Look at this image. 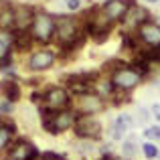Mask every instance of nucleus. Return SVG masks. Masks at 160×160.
Returning <instances> with one entry per match:
<instances>
[{
    "label": "nucleus",
    "instance_id": "nucleus-1",
    "mask_svg": "<svg viewBox=\"0 0 160 160\" xmlns=\"http://www.w3.org/2000/svg\"><path fill=\"white\" fill-rule=\"evenodd\" d=\"M41 113V122H43V128L47 130L49 134H61L65 132V130L73 128L75 122H77L79 113L77 112H71V109H59V112H55V109H49V108H41L39 109Z\"/></svg>",
    "mask_w": 160,
    "mask_h": 160
},
{
    "label": "nucleus",
    "instance_id": "nucleus-2",
    "mask_svg": "<svg viewBox=\"0 0 160 160\" xmlns=\"http://www.w3.org/2000/svg\"><path fill=\"white\" fill-rule=\"evenodd\" d=\"M55 27H57V18L47 12H37L35 22L31 27V32L35 37V41L39 43H49L55 37Z\"/></svg>",
    "mask_w": 160,
    "mask_h": 160
},
{
    "label": "nucleus",
    "instance_id": "nucleus-3",
    "mask_svg": "<svg viewBox=\"0 0 160 160\" xmlns=\"http://www.w3.org/2000/svg\"><path fill=\"white\" fill-rule=\"evenodd\" d=\"M106 109V102L99 93L95 91H87V93L77 95V102H75V112L81 113V116H93L98 112Z\"/></svg>",
    "mask_w": 160,
    "mask_h": 160
},
{
    "label": "nucleus",
    "instance_id": "nucleus-4",
    "mask_svg": "<svg viewBox=\"0 0 160 160\" xmlns=\"http://www.w3.org/2000/svg\"><path fill=\"white\" fill-rule=\"evenodd\" d=\"M73 130H75V136L79 140H98L102 136V124L93 116H81L79 113Z\"/></svg>",
    "mask_w": 160,
    "mask_h": 160
},
{
    "label": "nucleus",
    "instance_id": "nucleus-5",
    "mask_svg": "<svg viewBox=\"0 0 160 160\" xmlns=\"http://www.w3.org/2000/svg\"><path fill=\"white\" fill-rule=\"evenodd\" d=\"M112 81L118 91H130L142 81V73L138 69H134V67H122V69L113 71Z\"/></svg>",
    "mask_w": 160,
    "mask_h": 160
},
{
    "label": "nucleus",
    "instance_id": "nucleus-6",
    "mask_svg": "<svg viewBox=\"0 0 160 160\" xmlns=\"http://www.w3.org/2000/svg\"><path fill=\"white\" fill-rule=\"evenodd\" d=\"M69 103H71V95H69V91H67L65 87H51V89L45 91L43 103H41V106L59 112V109H67Z\"/></svg>",
    "mask_w": 160,
    "mask_h": 160
},
{
    "label": "nucleus",
    "instance_id": "nucleus-7",
    "mask_svg": "<svg viewBox=\"0 0 160 160\" xmlns=\"http://www.w3.org/2000/svg\"><path fill=\"white\" fill-rule=\"evenodd\" d=\"M39 150L27 140H16L14 144L8 146V160H39Z\"/></svg>",
    "mask_w": 160,
    "mask_h": 160
},
{
    "label": "nucleus",
    "instance_id": "nucleus-8",
    "mask_svg": "<svg viewBox=\"0 0 160 160\" xmlns=\"http://www.w3.org/2000/svg\"><path fill=\"white\" fill-rule=\"evenodd\" d=\"M132 4H134L132 0H108L102 6V10L112 22H118V20H124V16L128 14Z\"/></svg>",
    "mask_w": 160,
    "mask_h": 160
},
{
    "label": "nucleus",
    "instance_id": "nucleus-9",
    "mask_svg": "<svg viewBox=\"0 0 160 160\" xmlns=\"http://www.w3.org/2000/svg\"><path fill=\"white\" fill-rule=\"evenodd\" d=\"M138 39L142 43L150 45V47H156L160 45V24L152 22V20H144V22L138 27Z\"/></svg>",
    "mask_w": 160,
    "mask_h": 160
},
{
    "label": "nucleus",
    "instance_id": "nucleus-10",
    "mask_svg": "<svg viewBox=\"0 0 160 160\" xmlns=\"http://www.w3.org/2000/svg\"><path fill=\"white\" fill-rule=\"evenodd\" d=\"M55 63V53L53 51H37L31 55V59H28V67H31L32 71H47L49 67H53Z\"/></svg>",
    "mask_w": 160,
    "mask_h": 160
},
{
    "label": "nucleus",
    "instance_id": "nucleus-11",
    "mask_svg": "<svg viewBox=\"0 0 160 160\" xmlns=\"http://www.w3.org/2000/svg\"><path fill=\"white\" fill-rule=\"evenodd\" d=\"M14 14H16V31H28L37 16L31 6H16Z\"/></svg>",
    "mask_w": 160,
    "mask_h": 160
},
{
    "label": "nucleus",
    "instance_id": "nucleus-12",
    "mask_svg": "<svg viewBox=\"0 0 160 160\" xmlns=\"http://www.w3.org/2000/svg\"><path fill=\"white\" fill-rule=\"evenodd\" d=\"M148 18H150V16H148V12H146L144 8L132 4V8L128 10V14L124 16V20H122V22H126L128 27H136L138 28L142 22H144V20H148Z\"/></svg>",
    "mask_w": 160,
    "mask_h": 160
},
{
    "label": "nucleus",
    "instance_id": "nucleus-13",
    "mask_svg": "<svg viewBox=\"0 0 160 160\" xmlns=\"http://www.w3.org/2000/svg\"><path fill=\"white\" fill-rule=\"evenodd\" d=\"M0 95H2L4 99H8V102H18V98H20L18 83H16L14 79H4V81L0 83Z\"/></svg>",
    "mask_w": 160,
    "mask_h": 160
},
{
    "label": "nucleus",
    "instance_id": "nucleus-14",
    "mask_svg": "<svg viewBox=\"0 0 160 160\" xmlns=\"http://www.w3.org/2000/svg\"><path fill=\"white\" fill-rule=\"evenodd\" d=\"M134 126V120H132V116H128V113H122V116H118V120H116V124H113V130H112V136H113V140H120L122 136H124L126 132H128L130 128Z\"/></svg>",
    "mask_w": 160,
    "mask_h": 160
},
{
    "label": "nucleus",
    "instance_id": "nucleus-15",
    "mask_svg": "<svg viewBox=\"0 0 160 160\" xmlns=\"http://www.w3.org/2000/svg\"><path fill=\"white\" fill-rule=\"evenodd\" d=\"M12 28H16L14 8L2 6V8H0V31H12Z\"/></svg>",
    "mask_w": 160,
    "mask_h": 160
},
{
    "label": "nucleus",
    "instance_id": "nucleus-16",
    "mask_svg": "<svg viewBox=\"0 0 160 160\" xmlns=\"http://www.w3.org/2000/svg\"><path fill=\"white\" fill-rule=\"evenodd\" d=\"M14 47V32L0 31V57L10 55V49Z\"/></svg>",
    "mask_w": 160,
    "mask_h": 160
},
{
    "label": "nucleus",
    "instance_id": "nucleus-17",
    "mask_svg": "<svg viewBox=\"0 0 160 160\" xmlns=\"http://www.w3.org/2000/svg\"><path fill=\"white\" fill-rule=\"evenodd\" d=\"M32 41H35L32 32H28V31H14V49L24 51V49L31 47Z\"/></svg>",
    "mask_w": 160,
    "mask_h": 160
},
{
    "label": "nucleus",
    "instance_id": "nucleus-18",
    "mask_svg": "<svg viewBox=\"0 0 160 160\" xmlns=\"http://www.w3.org/2000/svg\"><path fill=\"white\" fill-rule=\"evenodd\" d=\"M12 134H14L12 126H8V124H4V122H0V152H2V150H6L8 146H10Z\"/></svg>",
    "mask_w": 160,
    "mask_h": 160
},
{
    "label": "nucleus",
    "instance_id": "nucleus-19",
    "mask_svg": "<svg viewBox=\"0 0 160 160\" xmlns=\"http://www.w3.org/2000/svg\"><path fill=\"white\" fill-rule=\"evenodd\" d=\"M93 89H95V93H99L102 98H109V95L116 91V85H113V81H108V79H98Z\"/></svg>",
    "mask_w": 160,
    "mask_h": 160
},
{
    "label": "nucleus",
    "instance_id": "nucleus-20",
    "mask_svg": "<svg viewBox=\"0 0 160 160\" xmlns=\"http://www.w3.org/2000/svg\"><path fill=\"white\" fill-rule=\"evenodd\" d=\"M136 152H138V150H136V142H134V140H126L124 144H122V154H124L126 158H134Z\"/></svg>",
    "mask_w": 160,
    "mask_h": 160
},
{
    "label": "nucleus",
    "instance_id": "nucleus-21",
    "mask_svg": "<svg viewBox=\"0 0 160 160\" xmlns=\"http://www.w3.org/2000/svg\"><path fill=\"white\" fill-rule=\"evenodd\" d=\"M142 148H144V156L148 158V160H154V158H158V146H156V144L148 142V144H144Z\"/></svg>",
    "mask_w": 160,
    "mask_h": 160
},
{
    "label": "nucleus",
    "instance_id": "nucleus-22",
    "mask_svg": "<svg viewBox=\"0 0 160 160\" xmlns=\"http://www.w3.org/2000/svg\"><path fill=\"white\" fill-rule=\"evenodd\" d=\"M146 138H148V140H160V126H150V128H146Z\"/></svg>",
    "mask_w": 160,
    "mask_h": 160
},
{
    "label": "nucleus",
    "instance_id": "nucleus-23",
    "mask_svg": "<svg viewBox=\"0 0 160 160\" xmlns=\"http://www.w3.org/2000/svg\"><path fill=\"white\" fill-rule=\"evenodd\" d=\"M146 59L148 61H160V45H156V47H152L150 51H146Z\"/></svg>",
    "mask_w": 160,
    "mask_h": 160
},
{
    "label": "nucleus",
    "instance_id": "nucleus-24",
    "mask_svg": "<svg viewBox=\"0 0 160 160\" xmlns=\"http://www.w3.org/2000/svg\"><path fill=\"white\" fill-rule=\"evenodd\" d=\"M150 113H152V109L138 108V122H140V124H146V122L150 120Z\"/></svg>",
    "mask_w": 160,
    "mask_h": 160
},
{
    "label": "nucleus",
    "instance_id": "nucleus-25",
    "mask_svg": "<svg viewBox=\"0 0 160 160\" xmlns=\"http://www.w3.org/2000/svg\"><path fill=\"white\" fill-rule=\"evenodd\" d=\"M12 109H14V102H8V99L0 102V113H10Z\"/></svg>",
    "mask_w": 160,
    "mask_h": 160
},
{
    "label": "nucleus",
    "instance_id": "nucleus-26",
    "mask_svg": "<svg viewBox=\"0 0 160 160\" xmlns=\"http://www.w3.org/2000/svg\"><path fill=\"white\" fill-rule=\"evenodd\" d=\"M39 160H65L61 156V154H57V152H43L39 156Z\"/></svg>",
    "mask_w": 160,
    "mask_h": 160
},
{
    "label": "nucleus",
    "instance_id": "nucleus-27",
    "mask_svg": "<svg viewBox=\"0 0 160 160\" xmlns=\"http://www.w3.org/2000/svg\"><path fill=\"white\" fill-rule=\"evenodd\" d=\"M65 6L69 8V10H77V8L81 6V0H65Z\"/></svg>",
    "mask_w": 160,
    "mask_h": 160
},
{
    "label": "nucleus",
    "instance_id": "nucleus-28",
    "mask_svg": "<svg viewBox=\"0 0 160 160\" xmlns=\"http://www.w3.org/2000/svg\"><path fill=\"white\" fill-rule=\"evenodd\" d=\"M8 65H10V55H6V57H0V69H6Z\"/></svg>",
    "mask_w": 160,
    "mask_h": 160
},
{
    "label": "nucleus",
    "instance_id": "nucleus-29",
    "mask_svg": "<svg viewBox=\"0 0 160 160\" xmlns=\"http://www.w3.org/2000/svg\"><path fill=\"white\" fill-rule=\"evenodd\" d=\"M150 109H152V116L156 118V120H160V103H154Z\"/></svg>",
    "mask_w": 160,
    "mask_h": 160
},
{
    "label": "nucleus",
    "instance_id": "nucleus-30",
    "mask_svg": "<svg viewBox=\"0 0 160 160\" xmlns=\"http://www.w3.org/2000/svg\"><path fill=\"white\" fill-rule=\"evenodd\" d=\"M146 2H150V4H156V2H160V0H146Z\"/></svg>",
    "mask_w": 160,
    "mask_h": 160
},
{
    "label": "nucleus",
    "instance_id": "nucleus-31",
    "mask_svg": "<svg viewBox=\"0 0 160 160\" xmlns=\"http://www.w3.org/2000/svg\"><path fill=\"white\" fill-rule=\"evenodd\" d=\"M112 160H128V158H112Z\"/></svg>",
    "mask_w": 160,
    "mask_h": 160
},
{
    "label": "nucleus",
    "instance_id": "nucleus-32",
    "mask_svg": "<svg viewBox=\"0 0 160 160\" xmlns=\"http://www.w3.org/2000/svg\"><path fill=\"white\" fill-rule=\"evenodd\" d=\"M158 24H160V20H158Z\"/></svg>",
    "mask_w": 160,
    "mask_h": 160
}]
</instances>
